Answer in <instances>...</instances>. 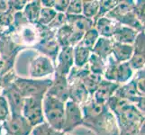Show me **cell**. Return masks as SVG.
Wrapping results in <instances>:
<instances>
[{"mask_svg":"<svg viewBox=\"0 0 145 135\" xmlns=\"http://www.w3.org/2000/svg\"><path fill=\"white\" fill-rule=\"evenodd\" d=\"M82 125L96 135H119L116 119L106 104H99L92 97L80 106Z\"/></svg>","mask_w":145,"mask_h":135,"instance_id":"1","label":"cell"},{"mask_svg":"<svg viewBox=\"0 0 145 135\" xmlns=\"http://www.w3.org/2000/svg\"><path fill=\"white\" fill-rule=\"evenodd\" d=\"M116 119L119 135H144V113L125 100L114 96L107 103Z\"/></svg>","mask_w":145,"mask_h":135,"instance_id":"2","label":"cell"},{"mask_svg":"<svg viewBox=\"0 0 145 135\" xmlns=\"http://www.w3.org/2000/svg\"><path fill=\"white\" fill-rule=\"evenodd\" d=\"M48 27L39 23H30L22 12L14 14V30L9 34L14 42L24 50L33 49L48 31Z\"/></svg>","mask_w":145,"mask_h":135,"instance_id":"3","label":"cell"},{"mask_svg":"<svg viewBox=\"0 0 145 135\" xmlns=\"http://www.w3.org/2000/svg\"><path fill=\"white\" fill-rule=\"evenodd\" d=\"M14 84L24 98L43 99L52 85V78H31L16 77Z\"/></svg>","mask_w":145,"mask_h":135,"instance_id":"4","label":"cell"},{"mask_svg":"<svg viewBox=\"0 0 145 135\" xmlns=\"http://www.w3.org/2000/svg\"><path fill=\"white\" fill-rule=\"evenodd\" d=\"M42 111L45 123L57 131L62 132L65 103L46 95L42 99Z\"/></svg>","mask_w":145,"mask_h":135,"instance_id":"5","label":"cell"},{"mask_svg":"<svg viewBox=\"0 0 145 135\" xmlns=\"http://www.w3.org/2000/svg\"><path fill=\"white\" fill-rule=\"evenodd\" d=\"M21 114L33 127L44 123L45 121L42 111V99L24 98Z\"/></svg>","mask_w":145,"mask_h":135,"instance_id":"6","label":"cell"},{"mask_svg":"<svg viewBox=\"0 0 145 135\" xmlns=\"http://www.w3.org/2000/svg\"><path fill=\"white\" fill-rule=\"evenodd\" d=\"M114 96L120 99L125 100V101L133 104L134 106H136L140 111L144 113L145 96H142L139 94L133 78H132L129 82L119 86L114 93Z\"/></svg>","mask_w":145,"mask_h":135,"instance_id":"7","label":"cell"},{"mask_svg":"<svg viewBox=\"0 0 145 135\" xmlns=\"http://www.w3.org/2000/svg\"><path fill=\"white\" fill-rule=\"evenodd\" d=\"M54 71V63L49 58L41 54L34 57L28 66V74L31 78H45L48 76H53Z\"/></svg>","mask_w":145,"mask_h":135,"instance_id":"8","label":"cell"},{"mask_svg":"<svg viewBox=\"0 0 145 135\" xmlns=\"http://www.w3.org/2000/svg\"><path fill=\"white\" fill-rule=\"evenodd\" d=\"M33 49L38 52L39 54L49 58L53 63L56 61V58L61 51V47L55 37V32L50 29Z\"/></svg>","mask_w":145,"mask_h":135,"instance_id":"9","label":"cell"},{"mask_svg":"<svg viewBox=\"0 0 145 135\" xmlns=\"http://www.w3.org/2000/svg\"><path fill=\"white\" fill-rule=\"evenodd\" d=\"M83 113L81 107L74 102L68 100L65 103V113H64V125L63 133H71L77 127L82 125Z\"/></svg>","mask_w":145,"mask_h":135,"instance_id":"10","label":"cell"},{"mask_svg":"<svg viewBox=\"0 0 145 135\" xmlns=\"http://www.w3.org/2000/svg\"><path fill=\"white\" fill-rule=\"evenodd\" d=\"M3 128L7 135H30L33 127L22 114H11L3 123Z\"/></svg>","mask_w":145,"mask_h":135,"instance_id":"11","label":"cell"},{"mask_svg":"<svg viewBox=\"0 0 145 135\" xmlns=\"http://www.w3.org/2000/svg\"><path fill=\"white\" fill-rule=\"evenodd\" d=\"M46 95L66 103L69 99V87L67 77L54 73L52 78V85Z\"/></svg>","mask_w":145,"mask_h":135,"instance_id":"12","label":"cell"},{"mask_svg":"<svg viewBox=\"0 0 145 135\" xmlns=\"http://www.w3.org/2000/svg\"><path fill=\"white\" fill-rule=\"evenodd\" d=\"M145 34L144 32H141L137 34L133 47V52L131 59H129V64L134 72L142 69L145 67Z\"/></svg>","mask_w":145,"mask_h":135,"instance_id":"13","label":"cell"},{"mask_svg":"<svg viewBox=\"0 0 145 135\" xmlns=\"http://www.w3.org/2000/svg\"><path fill=\"white\" fill-rule=\"evenodd\" d=\"M73 67V47L61 48L56 58V61L54 62V73H58L59 75L68 77L69 73L71 72Z\"/></svg>","mask_w":145,"mask_h":135,"instance_id":"14","label":"cell"},{"mask_svg":"<svg viewBox=\"0 0 145 135\" xmlns=\"http://www.w3.org/2000/svg\"><path fill=\"white\" fill-rule=\"evenodd\" d=\"M1 95L7 99L11 114H21L24 98L20 94L14 84L12 83L5 87Z\"/></svg>","mask_w":145,"mask_h":135,"instance_id":"15","label":"cell"},{"mask_svg":"<svg viewBox=\"0 0 145 135\" xmlns=\"http://www.w3.org/2000/svg\"><path fill=\"white\" fill-rule=\"evenodd\" d=\"M82 36L83 34L74 32L73 29L67 23L55 32V37L61 49L66 47H75L80 42Z\"/></svg>","mask_w":145,"mask_h":135,"instance_id":"16","label":"cell"},{"mask_svg":"<svg viewBox=\"0 0 145 135\" xmlns=\"http://www.w3.org/2000/svg\"><path fill=\"white\" fill-rule=\"evenodd\" d=\"M22 51L23 49L9 35L0 37V59L14 63L18 53Z\"/></svg>","mask_w":145,"mask_h":135,"instance_id":"17","label":"cell"},{"mask_svg":"<svg viewBox=\"0 0 145 135\" xmlns=\"http://www.w3.org/2000/svg\"><path fill=\"white\" fill-rule=\"evenodd\" d=\"M118 87H119L118 84L111 81H107L106 79L102 78V80L100 81L98 87L96 91H95L92 97L94 98L95 101L99 104H106L107 101L114 96Z\"/></svg>","mask_w":145,"mask_h":135,"instance_id":"18","label":"cell"},{"mask_svg":"<svg viewBox=\"0 0 145 135\" xmlns=\"http://www.w3.org/2000/svg\"><path fill=\"white\" fill-rule=\"evenodd\" d=\"M67 16V24L71 26L74 32L78 33L84 34L89 29L93 28L94 21L91 19L85 17L82 14L72 16V14H66Z\"/></svg>","mask_w":145,"mask_h":135,"instance_id":"19","label":"cell"},{"mask_svg":"<svg viewBox=\"0 0 145 135\" xmlns=\"http://www.w3.org/2000/svg\"><path fill=\"white\" fill-rule=\"evenodd\" d=\"M119 25V23L109 19L106 16L98 18L94 22V28L97 32L99 37L112 38L116 29Z\"/></svg>","mask_w":145,"mask_h":135,"instance_id":"20","label":"cell"},{"mask_svg":"<svg viewBox=\"0 0 145 135\" xmlns=\"http://www.w3.org/2000/svg\"><path fill=\"white\" fill-rule=\"evenodd\" d=\"M69 99L71 101L81 106L90 97L87 89L79 81H73L69 83Z\"/></svg>","mask_w":145,"mask_h":135,"instance_id":"21","label":"cell"},{"mask_svg":"<svg viewBox=\"0 0 145 135\" xmlns=\"http://www.w3.org/2000/svg\"><path fill=\"white\" fill-rule=\"evenodd\" d=\"M139 33L135 30H133L130 27L122 25L119 23V25L116 29V31L114 33V35L112 39L114 42L123 43V44H128L133 45L134 41H135L136 36Z\"/></svg>","mask_w":145,"mask_h":135,"instance_id":"22","label":"cell"},{"mask_svg":"<svg viewBox=\"0 0 145 135\" xmlns=\"http://www.w3.org/2000/svg\"><path fill=\"white\" fill-rule=\"evenodd\" d=\"M114 44V40L112 38L99 37L97 42L95 43L91 52L97 57L101 58L103 61L112 55V48Z\"/></svg>","mask_w":145,"mask_h":135,"instance_id":"23","label":"cell"},{"mask_svg":"<svg viewBox=\"0 0 145 135\" xmlns=\"http://www.w3.org/2000/svg\"><path fill=\"white\" fill-rule=\"evenodd\" d=\"M133 52V45L123 44L114 42L113 48H112V57L114 61L121 63V62H127L131 59Z\"/></svg>","mask_w":145,"mask_h":135,"instance_id":"24","label":"cell"},{"mask_svg":"<svg viewBox=\"0 0 145 135\" xmlns=\"http://www.w3.org/2000/svg\"><path fill=\"white\" fill-rule=\"evenodd\" d=\"M134 6V1L133 0H123V1H118L117 5L114 7L111 11H110L106 17L112 19L114 21L118 23V21L126 14L131 12Z\"/></svg>","mask_w":145,"mask_h":135,"instance_id":"25","label":"cell"},{"mask_svg":"<svg viewBox=\"0 0 145 135\" xmlns=\"http://www.w3.org/2000/svg\"><path fill=\"white\" fill-rule=\"evenodd\" d=\"M134 70L130 66L129 62H121L117 64L116 76H114V83L119 86L129 82L133 78Z\"/></svg>","mask_w":145,"mask_h":135,"instance_id":"26","label":"cell"},{"mask_svg":"<svg viewBox=\"0 0 145 135\" xmlns=\"http://www.w3.org/2000/svg\"><path fill=\"white\" fill-rule=\"evenodd\" d=\"M42 5L40 0L28 1L22 11L24 16L30 23H38V20L41 13Z\"/></svg>","mask_w":145,"mask_h":135,"instance_id":"27","label":"cell"},{"mask_svg":"<svg viewBox=\"0 0 145 135\" xmlns=\"http://www.w3.org/2000/svg\"><path fill=\"white\" fill-rule=\"evenodd\" d=\"M91 51L80 45L77 44L73 47V59H74V66L77 68L85 67L88 62L89 57L91 55Z\"/></svg>","mask_w":145,"mask_h":135,"instance_id":"28","label":"cell"},{"mask_svg":"<svg viewBox=\"0 0 145 135\" xmlns=\"http://www.w3.org/2000/svg\"><path fill=\"white\" fill-rule=\"evenodd\" d=\"M14 30V14L7 11L0 14V37L9 35Z\"/></svg>","mask_w":145,"mask_h":135,"instance_id":"29","label":"cell"},{"mask_svg":"<svg viewBox=\"0 0 145 135\" xmlns=\"http://www.w3.org/2000/svg\"><path fill=\"white\" fill-rule=\"evenodd\" d=\"M87 65L90 73L103 77L105 68H106V61H103L101 58H99L97 55L91 53Z\"/></svg>","mask_w":145,"mask_h":135,"instance_id":"30","label":"cell"},{"mask_svg":"<svg viewBox=\"0 0 145 135\" xmlns=\"http://www.w3.org/2000/svg\"><path fill=\"white\" fill-rule=\"evenodd\" d=\"M99 8L98 0H83L82 1V16L88 19L95 20Z\"/></svg>","mask_w":145,"mask_h":135,"instance_id":"31","label":"cell"},{"mask_svg":"<svg viewBox=\"0 0 145 135\" xmlns=\"http://www.w3.org/2000/svg\"><path fill=\"white\" fill-rule=\"evenodd\" d=\"M98 38H99L98 33L96 31V29L93 27L91 29H89L88 31H87L83 34L80 42H79L78 44L80 45V46H82V47H85V48H87L88 50H90V51H92L94 45L97 42Z\"/></svg>","mask_w":145,"mask_h":135,"instance_id":"32","label":"cell"},{"mask_svg":"<svg viewBox=\"0 0 145 135\" xmlns=\"http://www.w3.org/2000/svg\"><path fill=\"white\" fill-rule=\"evenodd\" d=\"M31 133L32 135H65V133L62 132L57 131V130L51 127L45 122L33 127Z\"/></svg>","mask_w":145,"mask_h":135,"instance_id":"33","label":"cell"},{"mask_svg":"<svg viewBox=\"0 0 145 135\" xmlns=\"http://www.w3.org/2000/svg\"><path fill=\"white\" fill-rule=\"evenodd\" d=\"M118 3L117 0H101L99 1V8L96 18H95L94 22L97 20L98 18H101L106 16V14L111 11V10L116 6Z\"/></svg>","mask_w":145,"mask_h":135,"instance_id":"34","label":"cell"},{"mask_svg":"<svg viewBox=\"0 0 145 135\" xmlns=\"http://www.w3.org/2000/svg\"><path fill=\"white\" fill-rule=\"evenodd\" d=\"M56 12L54 11L52 8H44L42 7L41 13H40V16L38 20V23L40 25L42 26H48L51 22L53 20V18L56 16Z\"/></svg>","mask_w":145,"mask_h":135,"instance_id":"35","label":"cell"},{"mask_svg":"<svg viewBox=\"0 0 145 135\" xmlns=\"http://www.w3.org/2000/svg\"><path fill=\"white\" fill-rule=\"evenodd\" d=\"M133 80L135 82V86L137 88V91L140 95L144 96L145 94V87H144V81H145V70L144 68L140 69L134 72L133 75Z\"/></svg>","mask_w":145,"mask_h":135,"instance_id":"36","label":"cell"},{"mask_svg":"<svg viewBox=\"0 0 145 135\" xmlns=\"http://www.w3.org/2000/svg\"><path fill=\"white\" fill-rule=\"evenodd\" d=\"M67 23V16L66 14L62 13H57L53 20L51 22V23L47 26L50 30L53 32H56L58 29L62 27L63 25Z\"/></svg>","mask_w":145,"mask_h":135,"instance_id":"37","label":"cell"},{"mask_svg":"<svg viewBox=\"0 0 145 135\" xmlns=\"http://www.w3.org/2000/svg\"><path fill=\"white\" fill-rule=\"evenodd\" d=\"M144 10H145V1L144 0H137V1H134L133 12L134 14V16H136V18L140 21V23H142L143 25L145 23Z\"/></svg>","mask_w":145,"mask_h":135,"instance_id":"38","label":"cell"},{"mask_svg":"<svg viewBox=\"0 0 145 135\" xmlns=\"http://www.w3.org/2000/svg\"><path fill=\"white\" fill-rule=\"evenodd\" d=\"M10 115H11V112H10L7 99L4 96L0 95V122L4 123L7 121Z\"/></svg>","mask_w":145,"mask_h":135,"instance_id":"39","label":"cell"},{"mask_svg":"<svg viewBox=\"0 0 145 135\" xmlns=\"http://www.w3.org/2000/svg\"><path fill=\"white\" fill-rule=\"evenodd\" d=\"M27 2L28 1H24V0H10V1H7V11L12 13L13 14L18 12H22Z\"/></svg>","mask_w":145,"mask_h":135,"instance_id":"40","label":"cell"},{"mask_svg":"<svg viewBox=\"0 0 145 135\" xmlns=\"http://www.w3.org/2000/svg\"><path fill=\"white\" fill-rule=\"evenodd\" d=\"M66 14H72V16L82 14V0H71V1H69Z\"/></svg>","mask_w":145,"mask_h":135,"instance_id":"41","label":"cell"},{"mask_svg":"<svg viewBox=\"0 0 145 135\" xmlns=\"http://www.w3.org/2000/svg\"><path fill=\"white\" fill-rule=\"evenodd\" d=\"M69 4V0H55L53 9L56 13L66 14Z\"/></svg>","mask_w":145,"mask_h":135,"instance_id":"42","label":"cell"},{"mask_svg":"<svg viewBox=\"0 0 145 135\" xmlns=\"http://www.w3.org/2000/svg\"><path fill=\"white\" fill-rule=\"evenodd\" d=\"M14 63L0 59V78L3 77L4 75L7 74V72L14 69Z\"/></svg>","mask_w":145,"mask_h":135,"instance_id":"43","label":"cell"},{"mask_svg":"<svg viewBox=\"0 0 145 135\" xmlns=\"http://www.w3.org/2000/svg\"><path fill=\"white\" fill-rule=\"evenodd\" d=\"M54 2H55V0H41L42 7H44V8H52L53 9Z\"/></svg>","mask_w":145,"mask_h":135,"instance_id":"44","label":"cell"},{"mask_svg":"<svg viewBox=\"0 0 145 135\" xmlns=\"http://www.w3.org/2000/svg\"><path fill=\"white\" fill-rule=\"evenodd\" d=\"M7 9H8L7 1H3V0H0V14L7 12Z\"/></svg>","mask_w":145,"mask_h":135,"instance_id":"45","label":"cell"},{"mask_svg":"<svg viewBox=\"0 0 145 135\" xmlns=\"http://www.w3.org/2000/svg\"><path fill=\"white\" fill-rule=\"evenodd\" d=\"M6 81H5V79L3 77L0 78V95H1L2 91H3V89L5 88V87H7V85H6Z\"/></svg>","mask_w":145,"mask_h":135,"instance_id":"46","label":"cell"},{"mask_svg":"<svg viewBox=\"0 0 145 135\" xmlns=\"http://www.w3.org/2000/svg\"><path fill=\"white\" fill-rule=\"evenodd\" d=\"M5 133L4 132V128H3V123L0 122V135H3Z\"/></svg>","mask_w":145,"mask_h":135,"instance_id":"47","label":"cell"},{"mask_svg":"<svg viewBox=\"0 0 145 135\" xmlns=\"http://www.w3.org/2000/svg\"><path fill=\"white\" fill-rule=\"evenodd\" d=\"M65 135H72L71 133H65Z\"/></svg>","mask_w":145,"mask_h":135,"instance_id":"48","label":"cell"},{"mask_svg":"<svg viewBox=\"0 0 145 135\" xmlns=\"http://www.w3.org/2000/svg\"><path fill=\"white\" fill-rule=\"evenodd\" d=\"M3 135H7V134H6V133H4V134H3Z\"/></svg>","mask_w":145,"mask_h":135,"instance_id":"49","label":"cell"}]
</instances>
